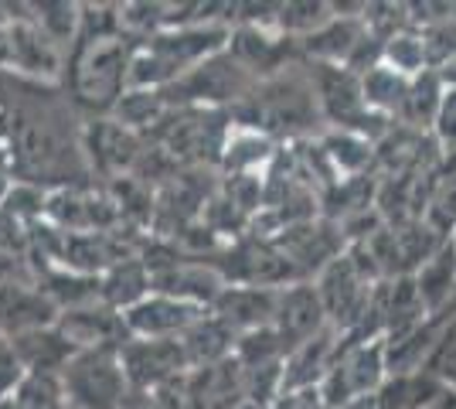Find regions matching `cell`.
Masks as SVG:
<instances>
[{
	"label": "cell",
	"instance_id": "obj_11",
	"mask_svg": "<svg viewBox=\"0 0 456 409\" xmlns=\"http://www.w3.org/2000/svg\"><path fill=\"white\" fill-rule=\"evenodd\" d=\"M86 147L93 154V164L99 171H106V175L130 171L143 157L136 130L123 127L119 119H93L89 130H86Z\"/></svg>",
	"mask_w": 456,
	"mask_h": 409
},
{
	"label": "cell",
	"instance_id": "obj_12",
	"mask_svg": "<svg viewBox=\"0 0 456 409\" xmlns=\"http://www.w3.org/2000/svg\"><path fill=\"white\" fill-rule=\"evenodd\" d=\"M450 399V386H443L429 369L388 375V382L375 396L379 409H443Z\"/></svg>",
	"mask_w": 456,
	"mask_h": 409
},
{
	"label": "cell",
	"instance_id": "obj_23",
	"mask_svg": "<svg viewBox=\"0 0 456 409\" xmlns=\"http://www.w3.org/2000/svg\"><path fill=\"white\" fill-rule=\"evenodd\" d=\"M422 45L433 72H443L446 65L456 61V18H443L433 24H422Z\"/></svg>",
	"mask_w": 456,
	"mask_h": 409
},
{
	"label": "cell",
	"instance_id": "obj_15",
	"mask_svg": "<svg viewBox=\"0 0 456 409\" xmlns=\"http://www.w3.org/2000/svg\"><path fill=\"white\" fill-rule=\"evenodd\" d=\"M321 154L330 168V175L341 181H354L368 171V164L375 160V140L354 130H327L321 136Z\"/></svg>",
	"mask_w": 456,
	"mask_h": 409
},
{
	"label": "cell",
	"instance_id": "obj_20",
	"mask_svg": "<svg viewBox=\"0 0 456 409\" xmlns=\"http://www.w3.org/2000/svg\"><path fill=\"white\" fill-rule=\"evenodd\" d=\"M443 93H446V82L439 72H422L409 82V96L402 102V113H399V127L412 130V134H426L433 130V119L439 113V102H443Z\"/></svg>",
	"mask_w": 456,
	"mask_h": 409
},
{
	"label": "cell",
	"instance_id": "obj_35",
	"mask_svg": "<svg viewBox=\"0 0 456 409\" xmlns=\"http://www.w3.org/2000/svg\"><path fill=\"white\" fill-rule=\"evenodd\" d=\"M450 242H453V249H456V225L450 229Z\"/></svg>",
	"mask_w": 456,
	"mask_h": 409
},
{
	"label": "cell",
	"instance_id": "obj_8",
	"mask_svg": "<svg viewBox=\"0 0 456 409\" xmlns=\"http://www.w3.org/2000/svg\"><path fill=\"white\" fill-rule=\"evenodd\" d=\"M55 321L58 307L38 290V283H28V280L0 283V334L4 338L52 328Z\"/></svg>",
	"mask_w": 456,
	"mask_h": 409
},
{
	"label": "cell",
	"instance_id": "obj_10",
	"mask_svg": "<svg viewBox=\"0 0 456 409\" xmlns=\"http://www.w3.org/2000/svg\"><path fill=\"white\" fill-rule=\"evenodd\" d=\"M344 334L338 328H327L317 338L304 341L300 348H293L283 358V392L317 389L327 372L334 369L338 355H341Z\"/></svg>",
	"mask_w": 456,
	"mask_h": 409
},
{
	"label": "cell",
	"instance_id": "obj_18",
	"mask_svg": "<svg viewBox=\"0 0 456 409\" xmlns=\"http://www.w3.org/2000/svg\"><path fill=\"white\" fill-rule=\"evenodd\" d=\"M409 82H412V78L395 72V69H388L385 61L371 65L368 72H362L364 106H368L379 119L395 123L402 113V102H405V96H409Z\"/></svg>",
	"mask_w": 456,
	"mask_h": 409
},
{
	"label": "cell",
	"instance_id": "obj_3",
	"mask_svg": "<svg viewBox=\"0 0 456 409\" xmlns=\"http://www.w3.org/2000/svg\"><path fill=\"white\" fill-rule=\"evenodd\" d=\"M130 59L119 35L110 38H93V41H78V55H76V96L89 106H116L123 93L130 89L126 78H130Z\"/></svg>",
	"mask_w": 456,
	"mask_h": 409
},
{
	"label": "cell",
	"instance_id": "obj_25",
	"mask_svg": "<svg viewBox=\"0 0 456 409\" xmlns=\"http://www.w3.org/2000/svg\"><path fill=\"white\" fill-rule=\"evenodd\" d=\"M31 11H35L31 20H35L52 41L72 38L78 28H82V14H78L82 7H76V4H35Z\"/></svg>",
	"mask_w": 456,
	"mask_h": 409
},
{
	"label": "cell",
	"instance_id": "obj_31",
	"mask_svg": "<svg viewBox=\"0 0 456 409\" xmlns=\"http://www.w3.org/2000/svg\"><path fill=\"white\" fill-rule=\"evenodd\" d=\"M11 188H14V184H11V177H7L4 171H0V205L7 201V195H11Z\"/></svg>",
	"mask_w": 456,
	"mask_h": 409
},
{
	"label": "cell",
	"instance_id": "obj_29",
	"mask_svg": "<svg viewBox=\"0 0 456 409\" xmlns=\"http://www.w3.org/2000/svg\"><path fill=\"white\" fill-rule=\"evenodd\" d=\"M11 280H24V273H20V256L7 253V249L0 246V283H11Z\"/></svg>",
	"mask_w": 456,
	"mask_h": 409
},
{
	"label": "cell",
	"instance_id": "obj_13",
	"mask_svg": "<svg viewBox=\"0 0 456 409\" xmlns=\"http://www.w3.org/2000/svg\"><path fill=\"white\" fill-rule=\"evenodd\" d=\"M11 345H14V355L28 375H61L65 365L78 355L55 324L18 334V338H11Z\"/></svg>",
	"mask_w": 456,
	"mask_h": 409
},
{
	"label": "cell",
	"instance_id": "obj_2",
	"mask_svg": "<svg viewBox=\"0 0 456 409\" xmlns=\"http://www.w3.org/2000/svg\"><path fill=\"white\" fill-rule=\"evenodd\" d=\"M58 379L72 409H119L130 392L119 348L78 351Z\"/></svg>",
	"mask_w": 456,
	"mask_h": 409
},
{
	"label": "cell",
	"instance_id": "obj_27",
	"mask_svg": "<svg viewBox=\"0 0 456 409\" xmlns=\"http://www.w3.org/2000/svg\"><path fill=\"white\" fill-rule=\"evenodd\" d=\"M429 372L443 386H450V392H456V317L446 321V331L439 338V348L429 362Z\"/></svg>",
	"mask_w": 456,
	"mask_h": 409
},
{
	"label": "cell",
	"instance_id": "obj_22",
	"mask_svg": "<svg viewBox=\"0 0 456 409\" xmlns=\"http://www.w3.org/2000/svg\"><path fill=\"white\" fill-rule=\"evenodd\" d=\"M232 358H235L242 369H263V365H273V362H283L286 348L273 328H259V331H246L235 338Z\"/></svg>",
	"mask_w": 456,
	"mask_h": 409
},
{
	"label": "cell",
	"instance_id": "obj_14",
	"mask_svg": "<svg viewBox=\"0 0 456 409\" xmlns=\"http://www.w3.org/2000/svg\"><path fill=\"white\" fill-rule=\"evenodd\" d=\"M276 143H273V136L263 134V130H248V127H235L232 123V130H228V140H225V151H222V171L225 175H259V171H266L269 164L276 160Z\"/></svg>",
	"mask_w": 456,
	"mask_h": 409
},
{
	"label": "cell",
	"instance_id": "obj_9",
	"mask_svg": "<svg viewBox=\"0 0 456 409\" xmlns=\"http://www.w3.org/2000/svg\"><path fill=\"white\" fill-rule=\"evenodd\" d=\"M276 304H280V290H273V287L228 283L225 290L218 293V300L211 304V314H218L235 334H246L259 331V328H273Z\"/></svg>",
	"mask_w": 456,
	"mask_h": 409
},
{
	"label": "cell",
	"instance_id": "obj_26",
	"mask_svg": "<svg viewBox=\"0 0 456 409\" xmlns=\"http://www.w3.org/2000/svg\"><path fill=\"white\" fill-rule=\"evenodd\" d=\"M429 140H433V147H436L439 154L456 157V86H446V93H443Z\"/></svg>",
	"mask_w": 456,
	"mask_h": 409
},
{
	"label": "cell",
	"instance_id": "obj_30",
	"mask_svg": "<svg viewBox=\"0 0 456 409\" xmlns=\"http://www.w3.org/2000/svg\"><path fill=\"white\" fill-rule=\"evenodd\" d=\"M119 409H160V406H157L153 392L130 389V392H126V399H123V406H119Z\"/></svg>",
	"mask_w": 456,
	"mask_h": 409
},
{
	"label": "cell",
	"instance_id": "obj_6",
	"mask_svg": "<svg viewBox=\"0 0 456 409\" xmlns=\"http://www.w3.org/2000/svg\"><path fill=\"white\" fill-rule=\"evenodd\" d=\"M55 328L76 351L93 348H123L130 341V328L126 317L106 304H89V307H76V311L58 314Z\"/></svg>",
	"mask_w": 456,
	"mask_h": 409
},
{
	"label": "cell",
	"instance_id": "obj_4",
	"mask_svg": "<svg viewBox=\"0 0 456 409\" xmlns=\"http://www.w3.org/2000/svg\"><path fill=\"white\" fill-rule=\"evenodd\" d=\"M119 362L130 389L140 392H153L157 386L194 372L181 338H130L119 348Z\"/></svg>",
	"mask_w": 456,
	"mask_h": 409
},
{
	"label": "cell",
	"instance_id": "obj_21",
	"mask_svg": "<svg viewBox=\"0 0 456 409\" xmlns=\"http://www.w3.org/2000/svg\"><path fill=\"white\" fill-rule=\"evenodd\" d=\"M381 61L388 69H395L402 76L416 78L429 72V59H426V45H422V31L419 28H402L392 38L381 45Z\"/></svg>",
	"mask_w": 456,
	"mask_h": 409
},
{
	"label": "cell",
	"instance_id": "obj_32",
	"mask_svg": "<svg viewBox=\"0 0 456 409\" xmlns=\"http://www.w3.org/2000/svg\"><path fill=\"white\" fill-rule=\"evenodd\" d=\"M439 76H443V82H446V86H456V61H453V65H446Z\"/></svg>",
	"mask_w": 456,
	"mask_h": 409
},
{
	"label": "cell",
	"instance_id": "obj_34",
	"mask_svg": "<svg viewBox=\"0 0 456 409\" xmlns=\"http://www.w3.org/2000/svg\"><path fill=\"white\" fill-rule=\"evenodd\" d=\"M443 409H456V392H450V399H446V406Z\"/></svg>",
	"mask_w": 456,
	"mask_h": 409
},
{
	"label": "cell",
	"instance_id": "obj_17",
	"mask_svg": "<svg viewBox=\"0 0 456 409\" xmlns=\"http://www.w3.org/2000/svg\"><path fill=\"white\" fill-rule=\"evenodd\" d=\"M99 280H102V304L119 314H126L153 293V276L140 256H130V259L110 266Z\"/></svg>",
	"mask_w": 456,
	"mask_h": 409
},
{
	"label": "cell",
	"instance_id": "obj_16",
	"mask_svg": "<svg viewBox=\"0 0 456 409\" xmlns=\"http://www.w3.org/2000/svg\"><path fill=\"white\" fill-rule=\"evenodd\" d=\"M235 338H239V334L232 331L218 314L208 311L194 328H188V331L181 334V345H184V351H188L191 369L198 372V369H211V365H218V362L232 358Z\"/></svg>",
	"mask_w": 456,
	"mask_h": 409
},
{
	"label": "cell",
	"instance_id": "obj_19",
	"mask_svg": "<svg viewBox=\"0 0 456 409\" xmlns=\"http://www.w3.org/2000/svg\"><path fill=\"white\" fill-rule=\"evenodd\" d=\"M11 35H14V59H11V65H18L20 72H31V76H55L58 72L55 41L48 38L35 20L18 18L11 24Z\"/></svg>",
	"mask_w": 456,
	"mask_h": 409
},
{
	"label": "cell",
	"instance_id": "obj_24",
	"mask_svg": "<svg viewBox=\"0 0 456 409\" xmlns=\"http://www.w3.org/2000/svg\"><path fill=\"white\" fill-rule=\"evenodd\" d=\"M14 396L20 409H72L58 375H28Z\"/></svg>",
	"mask_w": 456,
	"mask_h": 409
},
{
	"label": "cell",
	"instance_id": "obj_5",
	"mask_svg": "<svg viewBox=\"0 0 456 409\" xmlns=\"http://www.w3.org/2000/svg\"><path fill=\"white\" fill-rule=\"evenodd\" d=\"M330 328V317L321 300V290L314 280H300L280 290V304H276V317H273V331L283 341L286 355L300 348L304 341L317 338L321 331Z\"/></svg>",
	"mask_w": 456,
	"mask_h": 409
},
{
	"label": "cell",
	"instance_id": "obj_33",
	"mask_svg": "<svg viewBox=\"0 0 456 409\" xmlns=\"http://www.w3.org/2000/svg\"><path fill=\"white\" fill-rule=\"evenodd\" d=\"M0 409H20L18 406V396H7V399H0Z\"/></svg>",
	"mask_w": 456,
	"mask_h": 409
},
{
	"label": "cell",
	"instance_id": "obj_7",
	"mask_svg": "<svg viewBox=\"0 0 456 409\" xmlns=\"http://www.w3.org/2000/svg\"><path fill=\"white\" fill-rule=\"evenodd\" d=\"M205 314H208V307H198V304L177 300L167 293H151L147 300H140L123 317H126L130 338H181Z\"/></svg>",
	"mask_w": 456,
	"mask_h": 409
},
{
	"label": "cell",
	"instance_id": "obj_1",
	"mask_svg": "<svg viewBox=\"0 0 456 409\" xmlns=\"http://www.w3.org/2000/svg\"><path fill=\"white\" fill-rule=\"evenodd\" d=\"M388 345L385 338H344L334 369L327 372L321 396L327 409H344L358 399H375L388 382Z\"/></svg>",
	"mask_w": 456,
	"mask_h": 409
},
{
	"label": "cell",
	"instance_id": "obj_28",
	"mask_svg": "<svg viewBox=\"0 0 456 409\" xmlns=\"http://www.w3.org/2000/svg\"><path fill=\"white\" fill-rule=\"evenodd\" d=\"M24 379H28V372H24V365L18 362L11 338H4V334H0V399L14 396V392L20 389V382H24Z\"/></svg>",
	"mask_w": 456,
	"mask_h": 409
}]
</instances>
